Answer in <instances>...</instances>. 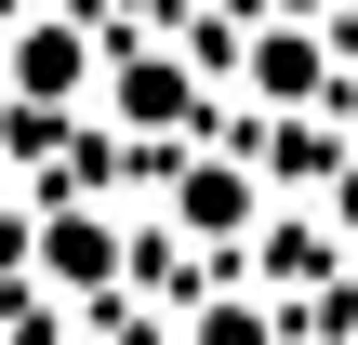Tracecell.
<instances>
[{
	"instance_id": "obj_1",
	"label": "cell",
	"mask_w": 358,
	"mask_h": 345,
	"mask_svg": "<svg viewBox=\"0 0 358 345\" xmlns=\"http://www.w3.org/2000/svg\"><path fill=\"white\" fill-rule=\"evenodd\" d=\"M40 279H66V293H93V279H120V239H106V213H66V226L40 239Z\"/></svg>"
},
{
	"instance_id": "obj_2",
	"label": "cell",
	"mask_w": 358,
	"mask_h": 345,
	"mask_svg": "<svg viewBox=\"0 0 358 345\" xmlns=\"http://www.w3.org/2000/svg\"><path fill=\"white\" fill-rule=\"evenodd\" d=\"M186 226H199V239H239V226H252V173H239V160H199V173H186Z\"/></svg>"
},
{
	"instance_id": "obj_3",
	"label": "cell",
	"mask_w": 358,
	"mask_h": 345,
	"mask_svg": "<svg viewBox=\"0 0 358 345\" xmlns=\"http://www.w3.org/2000/svg\"><path fill=\"white\" fill-rule=\"evenodd\" d=\"M80 66H93V53H80V27H27V53H13V80H27V93H80Z\"/></svg>"
},
{
	"instance_id": "obj_4",
	"label": "cell",
	"mask_w": 358,
	"mask_h": 345,
	"mask_svg": "<svg viewBox=\"0 0 358 345\" xmlns=\"http://www.w3.org/2000/svg\"><path fill=\"white\" fill-rule=\"evenodd\" d=\"M306 80H319V40H292V27L252 40V93H306Z\"/></svg>"
},
{
	"instance_id": "obj_5",
	"label": "cell",
	"mask_w": 358,
	"mask_h": 345,
	"mask_svg": "<svg viewBox=\"0 0 358 345\" xmlns=\"http://www.w3.org/2000/svg\"><path fill=\"white\" fill-rule=\"evenodd\" d=\"M120 120H186V80L173 66H120Z\"/></svg>"
},
{
	"instance_id": "obj_6",
	"label": "cell",
	"mask_w": 358,
	"mask_h": 345,
	"mask_svg": "<svg viewBox=\"0 0 358 345\" xmlns=\"http://www.w3.org/2000/svg\"><path fill=\"white\" fill-rule=\"evenodd\" d=\"M199 345H266V319H252V306H226V319H213Z\"/></svg>"
},
{
	"instance_id": "obj_7",
	"label": "cell",
	"mask_w": 358,
	"mask_h": 345,
	"mask_svg": "<svg viewBox=\"0 0 358 345\" xmlns=\"http://www.w3.org/2000/svg\"><path fill=\"white\" fill-rule=\"evenodd\" d=\"M345 226H358V173H345Z\"/></svg>"
}]
</instances>
